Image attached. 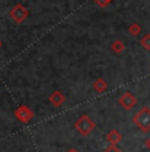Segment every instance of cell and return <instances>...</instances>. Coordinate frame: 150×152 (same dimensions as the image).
<instances>
[{"label":"cell","mask_w":150,"mask_h":152,"mask_svg":"<svg viewBox=\"0 0 150 152\" xmlns=\"http://www.w3.org/2000/svg\"><path fill=\"white\" fill-rule=\"evenodd\" d=\"M119 104L124 110H131L137 104V98L131 91H126L119 98Z\"/></svg>","instance_id":"obj_5"},{"label":"cell","mask_w":150,"mask_h":152,"mask_svg":"<svg viewBox=\"0 0 150 152\" xmlns=\"http://www.w3.org/2000/svg\"><path fill=\"white\" fill-rule=\"evenodd\" d=\"M128 32L132 34V36H138V34L141 33V27L137 24V23H133V24H131V27L128 28Z\"/></svg>","instance_id":"obj_10"},{"label":"cell","mask_w":150,"mask_h":152,"mask_svg":"<svg viewBox=\"0 0 150 152\" xmlns=\"http://www.w3.org/2000/svg\"><path fill=\"white\" fill-rule=\"evenodd\" d=\"M145 147H146V148H148V150L150 151V136H149V138L145 140Z\"/></svg>","instance_id":"obj_14"},{"label":"cell","mask_w":150,"mask_h":152,"mask_svg":"<svg viewBox=\"0 0 150 152\" xmlns=\"http://www.w3.org/2000/svg\"><path fill=\"white\" fill-rule=\"evenodd\" d=\"M92 87H94V90L97 94H103L107 90V87H108V83H107L103 78H97V80H95V82L92 83Z\"/></svg>","instance_id":"obj_8"},{"label":"cell","mask_w":150,"mask_h":152,"mask_svg":"<svg viewBox=\"0 0 150 152\" xmlns=\"http://www.w3.org/2000/svg\"><path fill=\"white\" fill-rule=\"evenodd\" d=\"M109 1H112V0H109Z\"/></svg>","instance_id":"obj_17"},{"label":"cell","mask_w":150,"mask_h":152,"mask_svg":"<svg viewBox=\"0 0 150 152\" xmlns=\"http://www.w3.org/2000/svg\"><path fill=\"white\" fill-rule=\"evenodd\" d=\"M105 139L111 145H117L121 140H123V135H121L117 130H111L108 134H107Z\"/></svg>","instance_id":"obj_7"},{"label":"cell","mask_w":150,"mask_h":152,"mask_svg":"<svg viewBox=\"0 0 150 152\" xmlns=\"http://www.w3.org/2000/svg\"><path fill=\"white\" fill-rule=\"evenodd\" d=\"M28 15H29L28 10L21 4H16L9 12V16L12 17V20L15 23H17V24H20V23L24 21V20L28 17Z\"/></svg>","instance_id":"obj_4"},{"label":"cell","mask_w":150,"mask_h":152,"mask_svg":"<svg viewBox=\"0 0 150 152\" xmlns=\"http://www.w3.org/2000/svg\"><path fill=\"white\" fill-rule=\"evenodd\" d=\"M74 128L82 136H88L92 131L95 130V122L92 121L88 115L83 114V115L74 123Z\"/></svg>","instance_id":"obj_2"},{"label":"cell","mask_w":150,"mask_h":152,"mask_svg":"<svg viewBox=\"0 0 150 152\" xmlns=\"http://www.w3.org/2000/svg\"><path fill=\"white\" fill-rule=\"evenodd\" d=\"M67 152H79V151H78L76 148H70V150H69Z\"/></svg>","instance_id":"obj_15"},{"label":"cell","mask_w":150,"mask_h":152,"mask_svg":"<svg viewBox=\"0 0 150 152\" xmlns=\"http://www.w3.org/2000/svg\"><path fill=\"white\" fill-rule=\"evenodd\" d=\"M94 1L96 3V5H97V7H100V8H105L107 5L111 3L109 0H94Z\"/></svg>","instance_id":"obj_12"},{"label":"cell","mask_w":150,"mask_h":152,"mask_svg":"<svg viewBox=\"0 0 150 152\" xmlns=\"http://www.w3.org/2000/svg\"><path fill=\"white\" fill-rule=\"evenodd\" d=\"M111 49H112V52H113V53L120 54V53H123V52L125 50V44L121 41V40H116V41L112 42Z\"/></svg>","instance_id":"obj_9"},{"label":"cell","mask_w":150,"mask_h":152,"mask_svg":"<svg viewBox=\"0 0 150 152\" xmlns=\"http://www.w3.org/2000/svg\"><path fill=\"white\" fill-rule=\"evenodd\" d=\"M103 152H121V151L117 148V145H109V147H107Z\"/></svg>","instance_id":"obj_13"},{"label":"cell","mask_w":150,"mask_h":152,"mask_svg":"<svg viewBox=\"0 0 150 152\" xmlns=\"http://www.w3.org/2000/svg\"><path fill=\"white\" fill-rule=\"evenodd\" d=\"M132 121H133V123L142 132H149L150 131V109L145 106L141 110H138V113L133 116Z\"/></svg>","instance_id":"obj_1"},{"label":"cell","mask_w":150,"mask_h":152,"mask_svg":"<svg viewBox=\"0 0 150 152\" xmlns=\"http://www.w3.org/2000/svg\"><path fill=\"white\" fill-rule=\"evenodd\" d=\"M49 101H50V103L53 104V106L59 107V106H62V104L65 103L66 97L63 95V93L59 91V90H56V91H53L50 94V97H49Z\"/></svg>","instance_id":"obj_6"},{"label":"cell","mask_w":150,"mask_h":152,"mask_svg":"<svg viewBox=\"0 0 150 152\" xmlns=\"http://www.w3.org/2000/svg\"><path fill=\"white\" fill-rule=\"evenodd\" d=\"M1 45H3V42H1V40H0V48H1Z\"/></svg>","instance_id":"obj_16"},{"label":"cell","mask_w":150,"mask_h":152,"mask_svg":"<svg viewBox=\"0 0 150 152\" xmlns=\"http://www.w3.org/2000/svg\"><path fill=\"white\" fill-rule=\"evenodd\" d=\"M15 116H16L17 121L21 122V123H29L32 119H33L34 114H33V111H32L28 106L21 104V106H19L15 110Z\"/></svg>","instance_id":"obj_3"},{"label":"cell","mask_w":150,"mask_h":152,"mask_svg":"<svg viewBox=\"0 0 150 152\" xmlns=\"http://www.w3.org/2000/svg\"><path fill=\"white\" fill-rule=\"evenodd\" d=\"M141 46H142L144 49H146V50H150V34H145V36L141 39Z\"/></svg>","instance_id":"obj_11"}]
</instances>
